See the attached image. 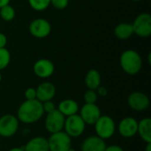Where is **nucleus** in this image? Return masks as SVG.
<instances>
[{"mask_svg":"<svg viewBox=\"0 0 151 151\" xmlns=\"http://www.w3.org/2000/svg\"><path fill=\"white\" fill-rule=\"evenodd\" d=\"M43 114L42 104L40 101L25 100L18 109L17 118L24 124H35L42 118Z\"/></svg>","mask_w":151,"mask_h":151,"instance_id":"obj_1","label":"nucleus"},{"mask_svg":"<svg viewBox=\"0 0 151 151\" xmlns=\"http://www.w3.org/2000/svg\"><path fill=\"white\" fill-rule=\"evenodd\" d=\"M119 64L123 71L129 75L137 74L142 66V60L140 54L134 50H127L122 52Z\"/></svg>","mask_w":151,"mask_h":151,"instance_id":"obj_2","label":"nucleus"},{"mask_svg":"<svg viewBox=\"0 0 151 151\" xmlns=\"http://www.w3.org/2000/svg\"><path fill=\"white\" fill-rule=\"evenodd\" d=\"M94 126L96 135L104 141L111 138L116 131V124L113 119L108 115H101Z\"/></svg>","mask_w":151,"mask_h":151,"instance_id":"obj_3","label":"nucleus"},{"mask_svg":"<svg viewBox=\"0 0 151 151\" xmlns=\"http://www.w3.org/2000/svg\"><path fill=\"white\" fill-rule=\"evenodd\" d=\"M86 124L79 114H74L65 118L64 130L73 139L80 137L86 129Z\"/></svg>","mask_w":151,"mask_h":151,"instance_id":"obj_4","label":"nucleus"},{"mask_svg":"<svg viewBox=\"0 0 151 151\" xmlns=\"http://www.w3.org/2000/svg\"><path fill=\"white\" fill-rule=\"evenodd\" d=\"M47 140L50 151H66L72 147V138L65 131L50 134Z\"/></svg>","mask_w":151,"mask_h":151,"instance_id":"obj_5","label":"nucleus"},{"mask_svg":"<svg viewBox=\"0 0 151 151\" xmlns=\"http://www.w3.org/2000/svg\"><path fill=\"white\" fill-rule=\"evenodd\" d=\"M19 126V121L17 116L12 114H5L0 116V136L4 138H10L13 136Z\"/></svg>","mask_w":151,"mask_h":151,"instance_id":"obj_6","label":"nucleus"},{"mask_svg":"<svg viewBox=\"0 0 151 151\" xmlns=\"http://www.w3.org/2000/svg\"><path fill=\"white\" fill-rule=\"evenodd\" d=\"M134 34L145 38L151 35V16L148 12L139 14L132 23Z\"/></svg>","mask_w":151,"mask_h":151,"instance_id":"obj_7","label":"nucleus"},{"mask_svg":"<svg viewBox=\"0 0 151 151\" xmlns=\"http://www.w3.org/2000/svg\"><path fill=\"white\" fill-rule=\"evenodd\" d=\"M65 117L58 110L47 113L45 118V128L50 134L60 132L64 129Z\"/></svg>","mask_w":151,"mask_h":151,"instance_id":"obj_8","label":"nucleus"},{"mask_svg":"<svg viewBox=\"0 0 151 151\" xmlns=\"http://www.w3.org/2000/svg\"><path fill=\"white\" fill-rule=\"evenodd\" d=\"M28 29L31 35L38 39H42L50 34L51 25L47 19L38 18L31 21Z\"/></svg>","mask_w":151,"mask_h":151,"instance_id":"obj_9","label":"nucleus"},{"mask_svg":"<svg viewBox=\"0 0 151 151\" xmlns=\"http://www.w3.org/2000/svg\"><path fill=\"white\" fill-rule=\"evenodd\" d=\"M129 107L135 111H144L150 107V98L142 92H133L127 97Z\"/></svg>","mask_w":151,"mask_h":151,"instance_id":"obj_10","label":"nucleus"},{"mask_svg":"<svg viewBox=\"0 0 151 151\" xmlns=\"http://www.w3.org/2000/svg\"><path fill=\"white\" fill-rule=\"evenodd\" d=\"M138 121L133 117L122 119L118 125V131L124 138H132L137 134Z\"/></svg>","mask_w":151,"mask_h":151,"instance_id":"obj_11","label":"nucleus"},{"mask_svg":"<svg viewBox=\"0 0 151 151\" xmlns=\"http://www.w3.org/2000/svg\"><path fill=\"white\" fill-rule=\"evenodd\" d=\"M101 115V110L96 104H85L81 109L80 116L88 126H94Z\"/></svg>","mask_w":151,"mask_h":151,"instance_id":"obj_12","label":"nucleus"},{"mask_svg":"<svg viewBox=\"0 0 151 151\" xmlns=\"http://www.w3.org/2000/svg\"><path fill=\"white\" fill-rule=\"evenodd\" d=\"M35 74L42 79L50 77L55 71V66L52 61L47 58H41L37 60L33 66Z\"/></svg>","mask_w":151,"mask_h":151,"instance_id":"obj_13","label":"nucleus"},{"mask_svg":"<svg viewBox=\"0 0 151 151\" xmlns=\"http://www.w3.org/2000/svg\"><path fill=\"white\" fill-rule=\"evenodd\" d=\"M35 89H36V99L41 103L52 100L56 95L55 86L49 81L41 83Z\"/></svg>","mask_w":151,"mask_h":151,"instance_id":"obj_14","label":"nucleus"},{"mask_svg":"<svg viewBox=\"0 0 151 151\" xmlns=\"http://www.w3.org/2000/svg\"><path fill=\"white\" fill-rule=\"evenodd\" d=\"M106 148L105 141L97 135H91L86 138L81 146V151H104Z\"/></svg>","mask_w":151,"mask_h":151,"instance_id":"obj_15","label":"nucleus"},{"mask_svg":"<svg viewBox=\"0 0 151 151\" xmlns=\"http://www.w3.org/2000/svg\"><path fill=\"white\" fill-rule=\"evenodd\" d=\"M23 147L25 151H50L48 140L42 136H35L30 139Z\"/></svg>","mask_w":151,"mask_h":151,"instance_id":"obj_16","label":"nucleus"},{"mask_svg":"<svg viewBox=\"0 0 151 151\" xmlns=\"http://www.w3.org/2000/svg\"><path fill=\"white\" fill-rule=\"evenodd\" d=\"M65 118L77 114V112L80 110L79 104L75 100L73 99H65L62 100L57 108Z\"/></svg>","mask_w":151,"mask_h":151,"instance_id":"obj_17","label":"nucleus"},{"mask_svg":"<svg viewBox=\"0 0 151 151\" xmlns=\"http://www.w3.org/2000/svg\"><path fill=\"white\" fill-rule=\"evenodd\" d=\"M137 134L140 135L142 140L146 142H151V119L144 118L138 121V130Z\"/></svg>","mask_w":151,"mask_h":151,"instance_id":"obj_18","label":"nucleus"},{"mask_svg":"<svg viewBox=\"0 0 151 151\" xmlns=\"http://www.w3.org/2000/svg\"><path fill=\"white\" fill-rule=\"evenodd\" d=\"M101 74L96 69H90L85 76V85L88 89L96 90L101 86Z\"/></svg>","mask_w":151,"mask_h":151,"instance_id":"obj_19","label":"nucleus"},{"mask_svg":"<svg viewBox=\"0 0 151 151\" xmlns=\"http://www.w3.org/2000/svg\"><path fill=\"white\" fill-rule=\"evenodd\" d=\"M114 35L120 40H127L134 35L133 26L130 23H120L114 28Z\"/></svg>","mask_w":151,"mask_h":151,"instance_id":"obj_20","label":"nucleus"},{"mask_svg":"<svg viewBox=\"0 0 151 151\" xmlns=\"http://www.w3.org/2000/svg\"><path fill=\"white\" fill-rule=\"evenodd\" d=\"M15 10L10 4L4 5L0 8V17L4 21H12L15 18Z\"/></svg>","mask_w":151,"mask_h":151,"instance_id":"obj_21","label":"nucleus"},{"mask_svg":"<svg viewBox=\"0 0 151 151\" xmlns=\"http://www.w3.org/2000/svg\"><path fill=\"white\" fill-rule=\"evenodd\" d=\"M27 1L30 7L36 12L44 11L50 4V0H27Z\"/></svg>","mask_w":151,"mask_h":151,"instance_id":"obj_22","label":"nucleus"},{"mask_svg":"<svg viewBox=\"0 0 151 151\" xmlns=\"http://www.w3.org/2000/svg\"><path fill=\"white\" fill-rule=\"evenodd\" d=\"M11 61V54L6 48L0 49V71L5 69Z\"/></svg>","mask_w":151,"mask_h":151,"instance_id":"obj_23","label":"nucleus"},{"mask_svg":"<svg viewBox=\"0 0 151 151\" xmlns=\"http://www.w3.org/2000/svg\"><path fill=\"white\" fill-rule=\"evenodd\" d=\"M97 94L96 90L88 89L84 94V102L85 104H96L97 101Z\"/></svg>","mask_w":151,"mask_h":151,"instance_id":"obj_24","label":"nucleus"},{"mask_svg":"<svg viewBox=\"0 0 151 151\" xmlns=\"http://www.w3.org/2000/svg\"><path fill=\"white\" fill-rule=\"evenodd\" d=\"M68 3L69 0H50V4H52V6L58 10L65 9L68 5Z\"/></svg>","mask_w":151,"mask_h":151,"instance_id":"obj_25","label":"nucleus"},{"mask_svg":"<svg viewBox=\"0 0 151 151\" xmlns=\"http://www.w3.org/2000/svg\"><path fill=\"white\" fill-rule=\"evenodd\" d=\"M42 109H43L44 113H50L57 109V107H56L55 104L52 102V100L45 101V102L42 103Z\"/></svg>","mask_w":151,"mask_h":151,"instance_id":"obj_26","label":"nucleus"},{"mask_svg":"<svg viewBox=\"0 0 151 151\" xmlns=\"http://www.w3.org/2000/svg\"><path fill=\"white\" fill-rule=\"evenodd\" d=\"M26 100H34L36 99V89L35 88H28L24 93Z\"/></svg>","mask_w":151,"mask_h":151,"instance_id":"obj_27","label":"nucleus"},{"mask_svg":"<svg viewBox=\"0 0 151 151\" xmlns=\"http://www.w3.org/2000/svg\"><path fill=\"white\" fill-rule=\"evenodd\" d=\"M96 92L97 96H102V97L106 96H107V94H108V90H107V88H106L105 87H104V86H99V87L96 88Z\"/></svg>","mask_w":151,"mask_h":151,"instance_id":"obj_28","label":"nucleus"},{"mask_svg":"<svg viewBox=\"0 0 151 151\" xmlns=\"http://www.w3.org/2000/svg\"><path fill=\"white\" fill-rule=\"evenodd\" d=\"M104 151H125L123 148H121L119 145H111V146H106Z\"/></svg>","mask_w":151,"mask_h":151,"instance_id":"obj_29","label":"nucleus"},{"mask_svg":"<svg viewBox=\"0 0 151 151\" xmlns=\"http://www.w3.org/2000/svg\"><path fill=\"white\" fill-rule=\"evenodd\" d=\"M7 43V38L4 34L0 33V49L1 48H5Z\"/></svg>","mask_w":151,"mask_h":151,"instance_id":"obj_30","label":"nucleus"},{"mask_svg":"<svg viewBox=\"0 0 151 151\" xmlns=\"http://www.w3.org/2000/svg\"><path fill=\"white\" fill-rule=\"evenodd\" d=\"M9 3H10V0H0V8L4 5L9 4Z\"/></svg>","mask_w":151,"mask_h":151,"instance_id":"obj_31","label":"nucleus"},{"mask_svg":"<svg viewBox=\"0 0 151 151\" xmlns=\"http://www.w3.org/2000/svg\"><path fill=\"white\" fill-rule=\"evenodd\" d=\"M8 151H25L24 150V147L22 146V147H16V148H12V149H11V150H9Z\"/></svg>","mask_w":151,"mask_h":151,"instance_id":"obj_32","label":"nucleus"},{"mask_svg":"<svg viewBox=\"0 0 151 151\" xmlns=\"http://www.w3.org/2000/svg\"><path fill=\"white\" fill-rule=\"evenodd\" d=\"M145 151H151V142L147 143V145L145 147Z\"/></svg>","mask_w":151,"mask_h":151,"instance_id":"obj_33","label":"nucleus"},{"mask_svg":"<svg viewBox=\"0 0 151 151\" xmlns=\"http://www.w3.org/2000/svg\"><path fill=\"white\" fill-rule=\"evenodd\" d=\"M66 151H76V150H75L74 149H73V148L71 147V148H70L69 150H66Z\"/></svg>","mask_w":151,"mask_h":151,"instance_id":"obj_34","label":"nucleus"},{"mask_svg":"<svg viewBox=\"0 0 151 151\" xmlns=\"http://www.w3.org/2000/svg\"><path fill=\"white\" fill-rule=\"evenodd\" d=\"M2 81V74H1V72H0V82Z\"/></svg>","mask_w":151,"mask_h":151,"instance_id":"obj_35","label":"nucleus"},{"mask_svg":"<svg viewBox=\"0 0 151 151\" xmlns=\"http://www.w3.org/2000/svg\"><path fill=\"white\" fill-rule=\"evenodd\" d=\"M133 1H134V2H138V1H141V0H133Z\"/></svg>","mask_w":151,"mask_h":151,"instance_id":"obj_36","label":"nucleus"}]
</instances>
